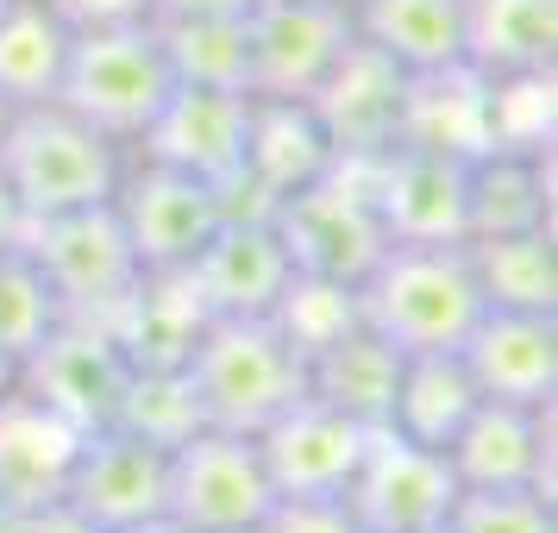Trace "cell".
<instances>
[{
	"label": "cell",
	"instance_id": "cell-23",
	"mask_svg": "<svg viewBox=\"0 0 558 533\" xmlns=\"http://www.w3.org/2000/svg\"><path fill=\"white\" fill-rule=\"evenodd\" d=\"M352 38L383 51L402 76H439L464 63V0H345Z\"/></svg>",
	"mask_w": 558,
	"mask_h": 533
},
{
	"label": "cell",
	"instance_id": "cell-7",
	"mask_svg": "<svg viewBox=\"0 0 558 533\" xmlns=\"http://www.w3.org/2000/svg\"><path fill=\"white\" fill-rule=\"evenodd\" d=\"M352 51L345 0H252L245 13V95L252 101H314L332 63Z\"/></svg>",
	"mask_w": 558,
	"mask_h": 533
},
{
	"label": "cell",
	"instance_id": "cell-32",
	"mask_svg": "<svg viewBox=\"0 0 558 533\" xmlns=\"http://www.w3.org/2000/svg\"><path fill=\"white\" fill-rule=\"evenodd\" d=\"M57 320H63V307L45 289V277H38V264L26 257V245H0V358L20 371L45 346V332Z\"/></svg>",
	"mask_w": 558,
	"mask_h": 533
},
{
	"label": "cell",
	"instance_id": "cell-5",
	"mask_svg": "<svg viewBox=\"0 0 558 533\" xmlns=\"http://www.w3.org/2000/svg\"><path fill=\"white\" fill-rule=\"evenodd\" d=\"M26 257L38 264L45 289L57 295L63 320H95V327H113L120 307L138 295L145 282V264L132 252L126 227L113 202L101 207H76V214H51V220H26L20 232Z\"/></svg>",
	"mask_w": 558,
	"mask_h": 533
},
{
	"label": "cell",
	"instance_id": "cell-41",
	"mask_svg": "<svg viewBox=\"0 0 558 533\" xmlns=\"http://www.w3.org/2000/svg\"><path fill=\"white\" fill-rule=\"evenodd\" d=\"M0 389H13V364L7 358H0Z\"/></svg>",
	"mask_w": 558,
	"mask_h": 533
},
{
	"label": "cell",
	"instance_id": "cell-20",
	"mask_svg": "<svg viewBox=\"0 0 558 533\" xmlns=\"http://www.w3.org/2000/svg\"><path fill=\"white\" fill-rule=\"evenodd\" d=\"M446 458L464 489H546L553 496V408L477 402Z\"/></svg>",
	"mask_w": 558,
	"mask_h": 533
},
{
	"label": "cell",
	"instance_id": "cell-43",
	"mask_svg": "<svg viewBox=\"0 0 558 533\" xmlns=\"http://www.w3.org/2000/svg\"><path fill=\"white\" fill-rule=\"evenodd\" d=\"M421 533H446V528H421Z\"/></svg>",
	"mask_w": 558,
	"mask_h": 533
},
{
	"label": "cell",
	"instance_id": "cell-24",
	"mask_svg": "<svg viewBox=\"0 0 558 533\" xmlns=\"http://www.w3.org/2000/svg\"><path fill=\"white\" fill-rule=\"evenodd\" d=\"M402 364L408 358L389 339H377V332L357 320L332 346L307 352V396L377 433V427H389V408H396V389H402Z\"/></svg>",
	"mask_w": 558,
	"mask_h": 533
},
{
	"label": "cell",
	"instance_id": "cell-35",
	"mask_svg": "<svg viewBox=\"0 0 558 533\" xmlns=\"http://www.w3.org/2000/svg\"><path fill=\"white\" fill-rule=\"evenodd\" d=\"M446 533H558V502L546 489H458Z\"/></svg>",
	"mask_w": 558,
	"mask_h": 533
},
{
	"label": "cell",
	"instance_id": "cell-33",
	"mask_svg": "<svg viewBox=\"0 0 558 533\" xmlns=\"http://www.w3.org/2000/svg\"><path fill=\"white\" fill-rule=\"evenodd\" d=\"M270 320H277L282 339H289L302 358L320 352V346H332L339 332L357 327V282H332V277L295 270L289 289L277 295V307H270Z\"/></svg>",
	"mask_w": 558,
	"mask_h": 533
},
{
	"label": "cell",
	"instance_id": "cell-18",
	"mask_svg": "<svg viewBox=\"0 0 558 533\" xmlns=\"http://www.w3.org/2000/svg\"><path fill=\"white\" fill-rule=\"evenodd\" d=\"M458 358L477 377L483 402H514V408L558 402V314L483 307V320L458 346Z\"/></svg>",
	"mask_w": 558,
	"mask_h": 533
},
{
	"label": "cell",
	"instance_id": "cell-39",
	"mask_svg": "<svg viewBox=\"0 0 558 533\" xmlns=\"http://www.w3.org/2000/svg\"><path fill=\"white\" fill-rule=\"evenodd\" d=\"M20 232H26V214L13 202V189L0 182V245H20Z\"/></svg>",
	"mask_w": 558,
	"mask_h": 533
},
{
	"label": "cell",
	"instance_id": "cell-34",
	"mask_svg": "<svg viewBox=\"0 0 558 533\" xmlns=\"http://www.w3.org/2000/svg\"><path fill=\"white\" fill-rule=\"evenodd\" d=\"M120 427L145 433L157 446H177V439H189V433L207 427V421H202L195 389H189L182 371H138L132 389H126V408H120Z\"/></svg>",
	"mask_w": 558,
	"mask_h": 533
},
{
	"label": "cell",
	"instance_id": "cell-31",
	"mask_svg": "<svg viewBox=\"0 0 558 533\" xmlns=\"http://www.w3.org/2000/svg\"><path fill=\"white\" fill-rule=\"evenodd\" d=\"M163 57L189 88H239L245 95V13L239 20H151Z\"/></svg>",
	"mask_w": 558,
	"mask_h": 533
},
{
	"label": "cell",
	"instance_id": "cell-26",
	"mask_svg": "<svg viewBox=\"0 0 558 533\" xmlns=\"http://www.w3.org/2000/svg\"><path fill=\"white\" fill-rule=\"evenodd\" d=\"M207 320L214 314L202 307L189 270H145L138 295L120 307V320L107 332L126 346V358L138 371H182V358H189V346H195V332Z\"/></svg>",
	"mask_w": 558,
	"mask_h": 533
},
{
	"label": "cell",
	"instance_id": "cell-37",
	"mask_svg": "<svg viewBox=\"0 0 558 533\" xmlns=\"http://www.w3.org/2000/svg\"><path fill=\"white\" fill-rule=\"evenodd\" d=\"M70 26H120V20H151V0H51Z\"/></svg>",
	"mask_w": 558,
	"mask_h": 533
},
{
	"label": "cell",
	"instance_id": "cell-44",
	"mask_svg": "<svg viewBox=\"0 0 558 533\" xmlns=\"http://www.w3.org/2000/svg\"><path fill=\"white\" fill-rule=\"evenodd\" d=\"M7 7H13V0H0V13H7Z\"/></svg>",
	"mask_w": 558,
	"mask_h": 533
},
{
	"label": "cell",
	"instance_id": "cell-8",
	"mask_svg": "<svg viewBox=\"0 0 558 533\" xmlns=\"http://www.w3.org/2000/svg\"><path fill=\"white\" fill-rule=\"evenodd\" d=\"M138 377V364L126 358V346L95 320H57L45 332V346L13 371V383L32 402H45L57 421H70L76 433L120 427L126 389Z\"/></svg>",
	"mask_w": 558,
	"mask_h": 533
},
{
	"label": "cell",
	"instance_id": "cell-30",
	"mask_svg": "<svg viewBox=\"0 0 558 533\" xmlns=\"http://www.w3.org/2000/svg\"><path fill=\"white\" fill-rule=\"evenodd\" d=\"M483 389L477 377L464 371L458 352H427V358H408L402 364V389H396V408H389V427L414 439V446H433L446 452L458 439V427L477 414Z\"/></svg>",
	"mask_w": 558,
	"mask_h": 533
},
{
	"label": "cell",
	"instance_id": "cell-1",
	"mask_svg": "<svg viewBox=\"0 0 558 533\" xmlns=\"http://www.w3.org/2000/svg\"><path fill=\"white\" fill-rule=\"evenodd\" d=\"M357 320L389 339L402 358L458 352L483 320V289L458 245H383V257L357 277Z\"/></svg>",
	"mask_w": 558,
	"mask_h": 533
},
{
	"label": "cell",
	"instance_id": "cell-25",
	"mask_svg": "<svg viewBox=\"0 0 558 533\" xmlns=\"http://www.w3.org/2000/svg\"><path fill=\"white\" fill-rule=\"evenodd\" d=\"M464 63L489 82L553 76L558 0H464Z\"/></svg>",
	"mask_w": 558,
	"mask_h": 533
},
{
	"label": "cell",
	"instance_id": "cell-15",
	"mask_svg": "<svg viewBox=\"0 0 558 533\" xmlns=\"http://www.w3.org/2000/svg\"><path fill=\"white\" fill-rule=\"evenodd\" d=\"M257 452H264V471H270V489L277 496H295V502H339L352 489L357 464H364V446H371V427L345 421L339 408L314 402H289L264 433H252Z\"/></svg>",
	"mask_w": 558,
	"mask_h": 533
},
{
	"label": "cell",
	"instance_id": "cell-17",
	"mask_svg": "<svg viewBox=\"0 0 558 533\" xmlns=\"http://www.w3.org/2000/svg\"><path fill=\"white\" fill-rule=\"evenodd\" d=\"M82 433L57 421L26 389H0V521H26L63 508L70 471H76Z\"/></svg>",
	"mask_w": 558,
	"mask_h": 533
},
{
	"label": "cell",
	"instance_id": "cell-6",
	"mask_svg": "<svg viewBox=\"0 0 558 533\" xmlns=\"http://www.w3.org/2000/svg\"><path fill=\"white\" fill-rule=\"evenodd\" d=\"M270 508H277V489L252 433L195 427L170 446L163 514L189 533H252Z\"/></svg>",
	"mask_w": 558,
	"mask_h": 533
},
{
	"label": "cell",
	"instance_id": "cell-40",
	"mask_svg": "<svg viewBox=\"0 0 558 533\" xmlns=\"http://www.w3.org/2000/svg\"><path fill=\"white\" fill-rule=\"evenodd\" d=\"M120 533H189L182 521H170V514H151V521H138V528H120Z\"/></svg>",
	"mask_w": 558,
	"mask_h": 533
},
{
	"label": "cell",
	"instance_id": "cell-13",
	"mask_svg": "<svg viewBox=\"0 0 558 533\" xmlns=\"http://www.w3.org/2000/svg\"><path fill=\"white\" fill-rule=\"evenodd\" d=\"M113 214H120L145 270H189L232 207L220 189L138 157V163H126V177L113 189Z\"/></svg>",
	"mask_w": 558,
	"mask_h": 533
},
{
	"label": "cell",
	"instance_id": "cell-22",
	"mask_svg": "<svg viewBox=\"0 0 558 533\" xmlns=\"http://www.w3.org/2000/svg\"><path fill=\"white\" fill-rule=\"evenodd\" d=\"M553 145H483L464 189V239L553 227Z\"/></svg>",
	"mask_w": 558,
	"mask_h": 533
},
{
	"label": "cell",
	"instance_id": "cell-28",
	"mask_svg": "<svg viewBox=\"0 0 558 533\" xmlns=\"http://www.w3.org/2000/svg\"><path fill=\"white\" fill-rule=\"evenodd\" d=\"M489 107H496V82L477 76L471 63L439 70V76H408L402 138L477 157L483 145H489Z\"/></svg>",
	"mask_w": 558,
	"mask_h": 533
},
{
	"label": "cell",
	"instance_id": "cell-36",
	"mask_svg": "<svg viewBox=\"0 0 558 533\" xmlns=\"http://www.w3.org/2000/svg\"><path fill=\"white\" fill-rule=\"evenodd\" d=\"M252 533H364V528L345 514V502H295V496H277V508Z\"/></svg>",
	"mask_w": 558,
	"mask_h": 533
},
{
	"label": "cell",
	"instance_id": "cell-10",
	"mask_svg": "<svg viewBox=\"0 0 558 533\" xmlns=\"http://www.w3.org/2000/svg\"><path fill=\"white\" fill-rule=\"evenodd\" d=\"M132 152L145 163H163V170H182V177L220 189L232 207L245 189V157H252V95L177 82V95L163 101V113L145 126Z\"/></svg>",
	"mask_w": 558,
	"mask_h": 533
},
{
	"label": "cell",
	"instance_id": "cell-29",
	"mask_svg": "<svg viewBox=\"0 0 558 533\" xmlns=\"http://www.w3.org/2000/svg\"><path fill=\"white\" fill-rule=\"evenodd\" d=\"M70 20L51 0H13L0 13V101L7 107H38L57 101V82L70 63Z\"/></svg>",
	"mask_w": 558,
	"mask_h": 533
},
{
	"label": "cell",
	"instance_id": "cell-9",
	"mask_svg": "<svg viewBox=\"0 0 558 533\" xmlns=\"http://www.w3.org/2000/svg\"><path fill=\"white\" fill-rule=\"evenodd\" d=\"M364 182L389 245H458L464 239V189H471V157L439 152V145H389L371 163H339Z\"/></svg>",
	"mask_w": 558,
	"mask_h": 533
},
{
	"label": "cell",
	"instance_id": "cell-12",
	"mask_svg": "<svg viewBox=\"0 0 558 533\" xmlns=\"http://www.w3.org/2000/svg\"><path fill=\"white\" fill-rule=\"evenodd\" d=\"M458 471L446 452L414 446L396 427H377L364 446L352 489L339 496L364 533H421V528H446V508L458 502Z\"/></svg>",
	"mask_w": 558,
	"mask_h": 533
},
{
	"label": "cell",
	"instance_id": "cell-27",
	"mask_svg": "<svg viewBox=\"0 0 558 533\" xmlns=\"http://www.w3.org/2000/svg\"><path fill=\"white\" fill-rule=\"evenodd\" d=\"M464 257H471V277L483 289V307L558 314V239H553V227L464 239Z\"/></svg>",
	"mask_w": 558,
	"mask_h": 533
},
{
	"label": "cell",
	"instance_id": "cell-4",
	"mask_svg": "<svg viewBox=\"0 0 558 533\" xmlns=\"http://www.w3.org/2000/svg\"><path fill=\"white\" fill-rule=\"evenodd\" d=\"M170 95H177V70H170L151 20L70 32V63H63V82H57V107H70L76 120L107 132L113 145H138Z\"/></svg>",
	"mask_w": 558,
	"mask_h": 533
},
{
	"label": "cell",
	"instance_id": "cell-21",
	"mask_svg": "<svg viewBox=\"0 0 558 533\" xmlns=\"http://www.w3.org/2000/svg\"><path fill=\"white\" fill-rule=\"evenodd\" d=\"M339 170L320 113L307 101H252V157H245V189L232 214H270L282 195Z\"/></svg>",
	"mask_w": 558,
	"mask_h": 533
},
{
	"label": "cell",
	"instance_id": "cell-38",
	"mask_svg": "<svg viewBox=\"0 0 558 533\" xmlns=\"http://www.w3.org/2000/svg\"><path fill=\"white\" fill-rule=\"evenodd\" d=\"M252 0H151V20H239Z\"/></svg>",
	"mask_w": 558,
	"mask_h": 533
},
{
	"label": "cell",
	"instance_id": "cell-42",
	"mask_svg": "<svg viewBox=\"0 0 558 533\" xmlns=\"http://www.w3.org/2000/svg\"><path fill=\"white\" fill-rule=\"evenodd\" d=\"M7 120H13V107H7V101H0V132H7Z\"/></svg>",
	"mask_w": 558,
	"mask_h": 533
},
{
	"label": "cell",
	"instance_id": "cell-16",
	"mask_svg": "<svg viewBox=\"0 0 558 533\" xmlns=\"http://www.w3.org/2000/svg\"><path fill=\"white\" fill-rule=\"evenodd\" d=\"M314 113L327 126L339 163H371L389 145H402V120H408V76L389 63L383 51L357 45L332 63V76L314 88Z\"/></svg>",
	"mask_w": 558,
	"mask_h": 533
},
{
	"label": "cell",
	"instance_id": "cell-3",
	"mask_svg": "<svg viewBox=\"0 0 558 533\" xmlns=\"http://www.w3.org/2000/svg\"><path fill=\"white\" fill-rule=\"evenodd\" d=\"M120 177H126V145H113L107 132H95L57 101L13 107L0 132V182L13 189L26 220L113 202Z\"/></svg>",
	"mask_w": 558,
	"mask_h": 533
},
{
	"label": "cell",
	"instance_id": "cell-11",
	"mask_svg": "<svg viewBox=\"0 0 558 533\" xmlns=\"http://www.w3.org/2000/svg\"><path fill=\"white\" fill-rule=\"evenodd\" d=\"M270 227L289 245L295 270L332 277V282H357L383 257V245H389L377 207H371V195H364V182L352 170H332V177L282 195L270 207Z\"/></svg>",
	"mask_w": 558,
	"mask_h": 533
},
{
	"label": "cell",
	"instance_id": "cell-2",
	"mask_svg": "<svg viewBox=\"0 0 558 533\" xmlns=\"http://www.w3.org/2000/svg\"><path fill=\"white\" fill-rule=\"evenodd\" d=\"M207 427L264 433L289 402L307 396V358L282 339L270 314H214L182 358Z\"/></svg>",
	"mask_w": 558,
	"mask_h": 533
},
{
	"label": "cell",
	"instance_id": "cell-14",
	"mask_svg": "<svg viewBox=\"0 0 558 533\" xmlns=\"http://www.w3.org/2000/svg\"><path fill=\"white\" fill-rule=\"evenodd\" d=\"M163 483H170V446H157L132 427L82 433L76 471L63 489V514L88 533H120L163 514Z\"/></svg>",
	"mask_w": 558,
	"mask_h": 533
},
{
	"label": "cell",
	"instance_id": "cell-19",
	"mask_svg": "<svg viewBox=\"0 0 558 533\" xmlns=\"http://www.w3.org/2000/svg\"><path fill=\"white\" fill-rule=\"evenodd\" d=\"M295 277V257L277 239L270 214H227L220 232L189 264V282L207 314H270Z\"/></svg>",
	"mask_w": 558,
	"mask_h": 533
}]
</instances>
